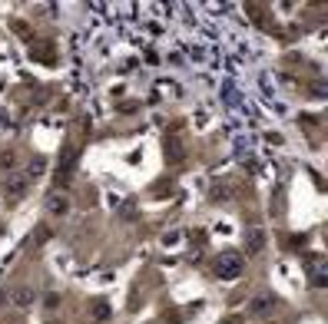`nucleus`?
<instances>
[{
    "mask_svg": "<svg viewBox=\"0 0 328 324\" xmlns=\"http://www.w3.org/2000/svg\"><path fill=\"white\" fill-rule=\"evenodd\" d=\"M215 274H219V278H235V274L242 271V258L235 255V251H229V255H219L215 258Z\"/></svg>",
    "mask_w": 328,
    "mask_h": 324,
    "instance_id": "f257e3e1",
    "label": "nucleus"
}]
</instances>
